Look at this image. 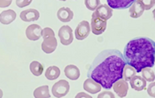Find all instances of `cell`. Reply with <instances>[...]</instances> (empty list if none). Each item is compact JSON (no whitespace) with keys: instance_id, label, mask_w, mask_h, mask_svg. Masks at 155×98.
<instances>
[{"instance_id":"cell-1","label":"cell","mask_w":155,"mask_h":98,"mask_svg":"<svg viewBox=\"0 0 155 98\" xmlns=\"http://www.w3.org/2000/svg\"><path fill=\"white\" fill-rule=\"evenodd\" d=\"M125 64L123 55L119 50H103L90 66L87 77L94 79L102 87L111 89L115 81L122 79V71Z\"/></svg>"},{"instance_id":"cell-2","label":"cell","mask_w":155,"mask_h":98,"mask_svg":"<svg viewBox=\"0 0 155 98\" xmlns=\"http://www.w3.org/2000/svg\"><path fill=\"white\" fill-rule=\"evenodd\" d=\"M123 58L126 64L132 66L137 72L143 68L154 66L155 43L149 37H136L124 47Z\"/></svg>"},{"instance_id":"cell-3","label":"cell","mask_w":155,"mask_h":98,"mask_svg":"<svg viewBox=\"0 0 155 98\" xmlns=\"http://www.w3.org/2000/svg\"><path fill=\"white\" fill-rule=\"evenodd\" d=\"M107 20L99 17L96 13L93 12L91 16V30H92V33L95 35H101L107 29Z\"/></svg>"},{"instance_id":"cell-4","label":"cell","mask_w":155,"mask_h":98,"mask_svg":"<svg viewBox=\"0 0 155 98\" xmlns=\"http://www.w3.org/2000/svg\"><path fill=\"white\" fill-rule=\"evenodd\" d=\"M69 89H70L69 83L67 80L61 79L52 86L51 93L55 97H64L69 92Z\"/></svg>"},{"instance_id":"cell-5","label":"cell","mask_w":155,"mask_h":98,"mask_svg":"<svg viewBox=\"0 0 155 98\" xmlns=\"http://www.w3.org/2000/svg\"><path fill=\"white\" fill-rule=\"evenodd\" d=\"M59 37L60 39V43L62 45L64 46L70 45L74 40V35L71 28L68 25L62 26L59 30Z\"/></svg>"},{"instance_id":"cell-6","label":"cell","mask_w":155,"mask_h":98,"mask_svg":"<svg viewBox=\"0 0 155 98\" xmlns=\"http://www.w3.org/2000/svg\"><path fill=\"white\" fill-rule=\"evenodd\" d=\"M90 32H91V27L89 23L87 21H83L77 25L74 34H75V37L78 40H84L89 36Z\"/></svg>"},{"instance_id":"cell-7","label":"cell","mask_w":155,"mask_h":98,"mask_svg":"<svg viewBox=\"0 0 155 98\" xmlns=\"http://www.w3.org/2000/svg\"><path fill=\"white\" fill-rule=\"evenodd\" d=\"M112 87H114V91L117 94L119 97H125L128 94L129 85H128V82L124 80L123 79H120L117 81H115L113 84Z\"/></svg>"},{"instance_id":"cell-8","label":"cell","mask_w":155,"mask_h":98,"mask_svg":"<svg viewBox=\"0 0 155 98\" xmlns=\"http://www.w3.org/2000/svg\"><path fill=\"white\" fill-rule=\"evenodd\" d=\"M41 33H42V28L37 24L29 25L26 29V36L29 40H32V41L38 40L42 37Z\"/></svg>"},{"instance_id":"cell-9","label":"cell","mask_w":155,"mask_h":98,"mask_svg":"<svg viewBox=\"0 0 155 98\" xmlns=\"http://www.w3.org/2000/svg\"><path fill=\"white\" fill-rule=\"evenodd\" d=\"M57 46H58V42L55 36L45 37L44 38V41L42 43V50L45 54H51L56 50Z\"/></svg>"},{"instance_id":"cell-10","label":"cell","mask_w":155,"mask_h":98,"mask_svg":"<svg viewBox=\"0 0 155 98\" xmlns=\"http://www.w3.org/2000/svg\"><path fill=\"white\" fill-rule=\"evenodd\" d=\"M109 7L112 9L123 10L129 8L136 0H107Z\"/></svg>"},{"instance_id":"cell-11","label":"cell","mask_w":155,"mask_h":98,"mask_svg":"<svg viewBox=\"0 0 155 98\" xmlns=\"http://www.w3.org/2000/svg\"><path fill=\"white\" fill-rule=\"evenodd\" d=\"M39 16H40L39 12L36 9H33V8L28 9V10H25L23 12H21V14H20L21 19L23 22H26V23L36 22L39 19Z\"/></svg>"},{"instance_id":"cell-12","label":"cell","mask_w":155,"mask_h":98,"mask_svg":"<svg viewBox=\"0 0 155 98\" xmlns=\"http://www.w3.org/2000/svg\"><path fill=\"white\" fill-rule=\"evenodd\" d=\"M84 88L85 89V91H87L88 93L97 94V93H98L101 90L102 86H101V85L99 83H97V81H95L94 79L88 78L84 81Z\"/></svg>"},{"instance_id":"cell-13","label":"cell","mask_w":155,"mask_h":98,"mask_svg":"<svg viewBox=\"0 0 155 98\" xmlns=\"http://www.w3.org/2000/svg\"><path fill=\"white\" fill-rule=\"evenodd\" d=\"M57 17L62 23H68L73 19L74 12L68 7H61L57 12Z\"/></svg>"},{"instance_id":"cell-14","label":"cell","mask_w":155,"mask_h":98,"mask_svg":"<svg viewBox=\"0 0 155 98\" xmlns=\"http://www.w3.org/2000/svg\"><path fill=\"white\" fill-rule=\"evenodd\" d=\"M94 13L107 21L108 19H110L113 15V9L111 7H109L108 5H99L97 7Z\"/></svg>"},{"instance_id":"cell-15","label":"cell","mask_w":155,"mask_h":98,"mask_svg":"<svg viewBox=\"0 0 155 98\" xmlns=\"http://www.w3.org/2000/svg\"><path fill=\"white\" fill-rule=\"evenodd\" d=\"M130 86L132 88L137 91H142L146 88V81L143 78L140 76L135 75L130 79Z\"/></svg>"},{"instance_id":"cell-16","label":"cell","mask_w":155,"mask_h":98,"mask_svg":"<svg viewBox=\"0 0 155 98\" xmlns=\"http://www.w3.org/2000/svg\"><path fill=\"white\" fill-rule=\"evenodd\" d=\"M15 19H16V12L12 9L4 11L0 13V23L2 24H10Z\"/></svg>"},{"instance_id":"cell-17","label":"cell","mask_w":155,"mask_h":98,"mask_svg":"<svg viewBox=\"0 0 155 98\" xmlns=\"http://www.w3.org/2000/svg\"><path fill=\"white\" fill-rule=\"evenodd\" d=\"M65 75L68 79L72 80H76L80 78V70L75 65L69 64L65 68Z\"/></svg>"},{"instance_id":"cell-18","label":"cell","mask_w":155,"mask_h":98,"mask_svg":"<svg viewBox=\"0 0 155 98\" xmlns=\"http://www.w3.org/2000/svg\"><path fill=\"white\" fill-rule=\"evenodd\" d=\"M143 11H144V9H143V6L137 1H135L130 6V10H129L130 15L132 18H139V17H141L142 14L143 13Z\"/></svg>"},{"instance_id":"cell-19","label":"cell","mask_w":155,"mask_h":98,"mask_svg":"<svg viewBox=\"0 0 155 98\" xmlns=\"http://www.w3.org/2000/svg\"><path fill=\"white\" fill-rule=\"evenodd\" d=\"M60 75V70L57 66H51L45 72V77L49 80H54L58 79Z\"/></svg>"},{"instance_id":"cell-20","label":"cell","mask_w":155,"mask_h":98,"mask_svg":"<svg viewBox=\"0 0 155 98\" xmlns=\"http://www.w3.org/2000/svg\"><path fill=\"white\" fill-rule=\"evenodd\" d=\"M137 74L136 70L129 64H125L123 71H122V79L126 81H130L132 77Z\"/></svg>"},{"instance_id":"cell-21","label":"cell","mask_w":155,"mask_h":98,"mask_svg":"<svg viewBox=\"0 0 155 98\" xmlns=\"http://www.w3.org/2000/svg\"><path fill=\"white\" fill-rule=\"evenodd\" d=\"M34 96L36 98H49L50 92H49V86H42L37 87L34 91Z\"/></svg>"},{"instance_id":"cell-22","label":"cell","mask_w":155,"mask_h":98,"mask_svg":"<svg viewBox=\"0 0 155 98\" xmlns=\"http://www.w3.org/2000/svg\"><path fill=\"white\" fill-rule=\"evenodd\" d=\"M29 69H30V72H32V74L36 76V77L42 75L43 72H44V66H43V64H41L39 61H32L30 63Z\"/></svg>"},{"instance_id":"cell-23","label":"cell","mask_w":155,"mask_h":98,"mask_svg":"<svg viewBox=\"0 0 155 98\" xmlns=\"http://www.w3.org/2000/svg\"><path fill=\"white\" fill-rule=\"evenodd\" d=\"M140 72H142V77L145 79V81H149V82H153L154 81V72H153V70H151V68H149V67L143 68V69L141 70Z\"/></svg>"},{"instance_id":"cell-24","label":"cell","mask_w":155,"mask_h":98,"mask_svg":"<svg viewBox=\"0 0 155 98\" xmlns=\"http://www.w3.org/2000/svg\"><path fill=\"white\" fill-rule=\"evenodd\" d=\"M84 4L89 10L95 11L97 7L100 5V0H84Z\"/></svg>"},{"instance_id":"cell-25","label":"cell","mask_w":155,"mask_h":98,"mask_svg":"<svg viewBox=\"0 0 155 98\" xmlns=\"http://www.w3.org/2000/svg\"><path fill=\"white\" fill-rule=\"evenodd\" d=\"M142 6L144 10H150L153 7L155 3V0H137Z\"/></svg>"},{"instance_id":"cell-26","label":"cell","mask_w":155,"mask_h":98,"mask_svg":"<svg viewBox=\"0 0 155 98\" xmlns=\"http://www.w3.org/2000/svg\"><path fill=\"white\" fill-rule=\"evenodd\" d=\"M41 36L45 38V37H54L55 34H54V31L52 30V29L51 28H45L44 30H42V33H41Z\"/></svg>"},{"instance_id":"cell-27","label":"cell","mask_w":155,"mask_h":98,"mask_svg":"<svg viewBox=\"0 0 155 98\" xmlns=\"http://www.w3.org/2000/svg\"><path fill=\"white\" fill-rule=\"evenodd\" d=\"M32 0H16V5L18 7H25L31 4Z\"/></svg>"},{"instance_id":"cell-28","label":"cell","mask_w":155,"mask_h":98,"mask_svg":"<svg viewBox=\"0 0 155 98\" xmlns=\"http://www.w3.org/2000/svg\"><path fill=\"white\" fill-rule=\"evenodd\" d=\"M154 88H155V84L153 82L151 85H149V87H148V89H147V92H148L149 96H151L152 97H154L155 96Z\"/></svg>"},{"instance_id":"cell-29","label":"cell","mask_w":155,"mask_h":98,"mask_svg":"<svg viewBox=\"0 0 155 98\" xmlns=\"http://www.w3.org/2000/svg\"><path fill=\"white\" fill-rule=\"evenodd\" d=\"M98 98H104V97H110V98H114V94H112L111 92H107V91H104V92H102L101 94H99L98 95Z\"/></svg>"},{"instance_id":"cell-30","label":"cell","mask_w":155,"mask_h":98,"mask_svg":"<svg viewBox=\"0 0 155 98\" xmlns=\"http://www.w3.org/2000/svg\"><path fill=\"white\" fill-rule=\"evenodd\" d=\"M12 4V0H0V7L5 8L8 7Z\"/></svg>"},{"instance_id":"cell-31","label":"cell","mask_w":155,"mask_h":98,"mask_svg":"<svg viewBox=\"0 0 155 98\" xmlns=\"http://www.w3.org/2000/svg\"><path fill=\"white\" fill-rule=\"evenodd\" d=\"M76 97H91V96L86 95V94H84V93H80V94H78V95L76 96Z\"/></svg>"},{"instance_id":"cell-32","label":"cell","mask_w":155,"mask_h":98,"mask_svg":"<svg viewBox=\"0 0 155 98\" xmlns=\"http://www.w3.org/2000/svg\"><path fill=\"white\" fill-rule=\"evenodd\" d=\"M1 97H3V91L0 89V98Z\"/></svg>"},{"instance_id":"cell-33","label":"cell","mask_w":155,"mask_h":98,"mask_svg":"<svg viewBox=\"0 0 155 98\" xmlns=\"http://www.w3.org/2000/svg\"><path fill=\"white\" fill-rule=\"evenodd\" d=\"M60 1H66V0H60Z\"/></svg>"}]
</instances>
